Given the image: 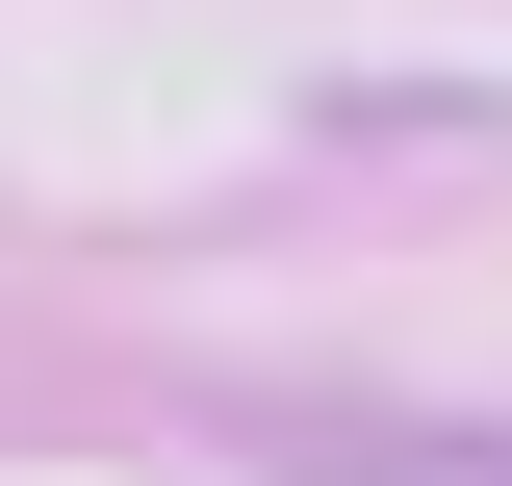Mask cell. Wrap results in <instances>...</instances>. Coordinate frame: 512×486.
I'll use <instances>...</instances> for the list:
<instances>
[{
  "label": "cell",
  "mask_w": 512,
  "mask_h": 486,
  "mask_svg": "<svg viewBox=\"0 0 512 486\" xmlns=\"http://www.w3.org/2000/svg\"><path fill=\"white\" fill-rule=\"evenodd\" d=\"M308 486H512L487 435H308Z\"/></svg>",
  "instance_id": "1"
}]
</instances>
